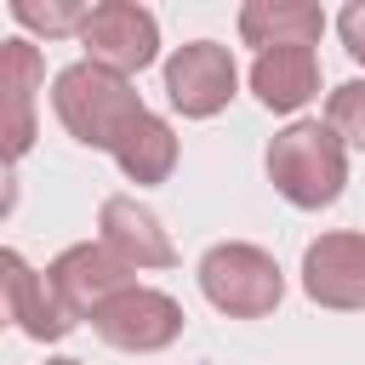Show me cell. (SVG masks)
I'll return each mask as SVG.
<instances>
[{
    "label": "cell",
    "mask_w": 365,
    "mask_h": 365,
    "mask_svg": "<svg viewBox=\"0 0 365 365\" xmlns=\"http://www.w3.org/2000/svg\"><path fill=\"white\" fill-rule=\"evenodd\" d=\"M51 108H57V120H63V131L74 137V143H86V148H120L125 143V131L148 114L143 108V97L131 91V80L125 74H108V68H97V63H68L57 80H51Z\"/></svg>",
    "instance_id": "obj_1"
},
{
    "label": "cell",
    "mask_w": 365,
    "mask_h": 365,
    "mask_svg": "<svg viewBox=\"0 0 365 365\" xmlns=\"http://www.w3.org/2000/svg\"><path fill=\"white\" fill-rule=\"evenodd\" d=\"M268 177L274 188L302 205V211H319V205H336L342 182H348V154H342V137L319 120H297L285 125L274 143H268Z\"/></svg>",
    "instance_id": "obj_2"
},
{
    "label": "cell",
    "mask_w": 365,
    "mask_h": 365,
    "mask_svg": "<svg viewBox=\"0 0 365 365\" xmlns=\"http://www.w3.org/2000/svg\"><path fill=\"white\" fill-rule=\"evenodd\" d=\"M200 291L211 308L234 314V319H262L279 308V262L262 251V245H245V240H222L200 257Z\"/></svg>",
    "instance_id": "obj_3"
},
{
    "label": "cell",
    "mask_w": 365,
    "mask_h": 365,
    "mask_svg": "<svg viewBox=\"0 0 365 365\" xmlns=\"http://www.w3.org/2000/svg\"><path fill=\"white\" fill-rule=\"evenodd\" d=\"M80 46H86V63L131 80L137 68L154 63V51H160V23H154V11H143V6H131V0H103V6H91L86 29H80Z\"/></svg>",
    "instance_id": "obj_4"
},
{
    "label": "cell",
    "mask_w": 365,
    "mask_h": 365,
    "mask_svg": "<svg viewBox=\"0 0 365 365\" xmlns=\"http://www.w3.org/2000/svg\"><path fill=\"white\" fill-rule=\"evenodd\" d=\"M137 268L125 262V257H114L103 240L91 245H68L51 268H46V279H51V291H57V302H63V314L68 319H97V308L103 302H114L120 291H131L137 279H131Z\"/></svg>",
    "instance_id": "obj_5"
},
{
    "label": "cell",
    "mask_w": 365,
    "mask_h": 365,
    "mask_svg": "<svg viewBox=\"0 0 365 365\" xmlns=\"http://www.w3.org/2000/svg\"><path fill=\"white\" fill-rule=\"evenodd\" d=\"M182 308L165 297V291H148V285H131L120 291L114 302L97 308L91 331L108 342V348H125V354H154V348H171L182 336Z\"/></svg>",
    "instance_id": "obj_6"
},
{
    "label": "cell",
    "mask_w": 365,
    "mask_h": 365,
    "mask_svg": "<svg viewBox=\"0 0 365 365\" xmlns=\"http://www.w3.org/2000/svg\"><path fill=\"white\" fill-rule=\"evenodd\" d=\"M234 86H240L234 57H228L217 40H188V46H177L171 63H165V97H171V108L188 114V120L222 114L228 97H234Z\"/></svg>",
    "instance_id": "obj_7"
},
{
    "label": "cell",
    "mask_w": 365,
    "mask_h": 365,
    "mask_svg": "<svg viewBox=\"0 0 365 365\" xmlns=\"http://www.w3.org/2000/svg\"><path fill=\"white\" fill-rule=\"evenodd\" d=\"M302 291L319 308H365V234H319L302 251Z\"/></svg>",
    "instance_id": "obj_8"
},
{
    "label": "cell",
    "mask_w": 365,
    "mask_h": 365,
    "mask_svg": "<svg viewBox=\"0 0 365 365\" xmlns=\"http://www.w3.org/2000/svg\"><path fill=\"white\" fill-rule=\"evenodd\" d=\"M0 285H6V314L17 319V331H23V336H34V342H57V336H68V331H74V319L63 314V302H57L51 279H46V274H34L17 251H0Z\"/></svg>",
    "instance_id": "obj_9"
},
{
    "label": "cell",
    "mask_w": 365,
    "mask_h": 365,
    "mask_svg": "<svg viewBox=\"0 0 365 365\" xmlns=\"http://www.w3.org/2000/svg\"><path fill=\"white\" fill-rule=\"evenodd\" d=\"M97 228H103V245H108L114 257H125L131 268H171V262H177V245L165 240L160 217H154L148 205H137L131 194H108Z\"/></svg>",
    "instance_id": "obj_10"
},
{
    "label": "cell",
    "mask_w": 365,
    "mask_h": 365,
    "mask_svg": "<svg viewBox=\"0 0 365 365\" xmlns=\"http://www.w3.org/2000/svg\"><path fill=\"white\" fill-rule=\"evenodd\" d=\"M251 91H257V103L274 108V114L302 108V103L319 91V57H314V46L257 51V63H251Z\"/></svg>",
    "instance_id": "obj_11"
},
{
    "label": "cell",
    "mask_w": 365,
    "mask_h": 365,
    "mask_svg": "<svg viewBox=\"0 0 365 365\" xmlns=\"http://www.w3.org/2000/svg\"><path fill=\"white\" fill-rule=\"evenodd\" d=\"M46 80V63L29 40H6L0 51V91H6V160H17L34 143V91Z\"/></svg>",
    "instance_id": "obj_12"
},
{
    "label": "cell",
    "mask_w": 365,
    "mask_h": 365,
    "mask_svg": "<svg viewBox=\"0 0 365 365\" xmlns=\"http://www.w3.org/2000/svg\"><path fill=\"white\" fill-rule=\"evenodd\" d=\"M240 34L262 51L274 46H314L325 34V11L302 6V0H251L240 6Z\"/></svg>",
    "instance_id": "obj_13"
},
{
    "label": "cell",
    "mask_w": 365,
    "mask_h": 365,
    "mask_svg": "<svg viewBox=\"0 0 365 365\" xmlns=\"http://www.w3.org/2000/svg\"><path fill=\"white\" fill-rule=\"evenodd\" d=\"M114 160H120V171L131 182H165L171 165H177V137H171V125L160 114H143L125 131V143L114 148Z\"/></svg>",
    "instance_id": "obj_14"
},
{
    "label": "cell",
    "mask_w": 365,
    "mask_h": 365,
    "mask_svg": "<svg viewBox=\"0 0 365 365\" xmlns=\"http://www.w3.org/2000/svg\"><path fill=\"white\" fill-rule=\"evenodd\" d=\"M11 17L34 34H80L91 6H74V0H11Z\"/></svg>",
    "instance_id": "obj_15"
},
{
    "label": "cell",
    "mask_w": 365,
    "mask_h": 365,
    "mask_svg": "<svg viewBox=\"0 0 365 365\" xmlns=\"http://www.w3.org/2000/svg\"><path fill=\"white\" fill-rule=\"evenodd\" d=\"M325 125H331L342 143L365 148V80H348V86L331 91V103H325Z\"/></svg>",
    "instance_id": "obj_16"
},
{
    "label": "cell",
    "mask_w": 365,
    "mask_h": 365,
    "mask_svg": "<svg viewBox=\"0 0 365 365\" xmlns=\"http://www.w3.org/2000/svg\"><path fill=\"white\" fill-rule=\"evenodd\" d=\"M336 29H342V46H348V57H359V63H365V0L342 6Z\"/></svg>",
    "instance_id": "obj_17"
},
{
    "label": "cell",
    "mask_w": 365,
    "mask_h": 365,
    "mask_svg": "<svg viewBox=\"0 0 365 365\" xmlns=\"http://www.w3.org/2000/svg\"><path fill=\"white\" fill-rule=\"evenodd\" d=\"M46 365H86V359H46Z\"/></svg>",
    "instance_id": "obj_18"
}]
</instances>
